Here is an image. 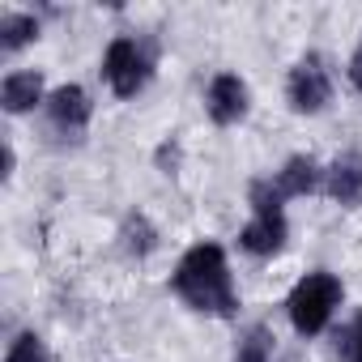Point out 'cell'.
<instances>
[{
  "instance_id": "obj_1",
  "label": "cell",
  "mask_w": 362,
  "mask_h": 362,
  "mask_svg": "<svg viewBox=\"0 0 362 362\" xmlns=\"http://www.w3.org/2000/svg\"><path fill=\"white\" fill-rule=\"evenodd\" d=\"M170 290L184 298L192 311L218 315V320H230L235 307H239V294H235L222 243H197V247H188L184 260H179L175 273H170Z\"/></svg>"
},
{
  "instance_id": "obj_2",
  "label": "cell",
  "mask_w": 362,
  "mask_h": 362,
  "mask_svg": "<svg viewBox=\"0 0 362 362\" xmlns=\"http://www.w3.org/2000/svg\"><path fill=\"white\" fill-rule=\"evenodd\" d=\"M153 64H158V43L149 35H119V39H111V47L103 56V77L115 98H136L149 86Z\"/></svg>"
},
{
  "instance_id": "obj_3",
  "label": "cell",
  "mask_w": 362,
  "mask_h": 362,
  "mask_svg": "<svg viewBox=\"0 0 362 362\" xmlns=\"http://www.w3.org/2000/svg\"><path fill=\"white\" fill-rule=\"evenodd\" d=\"M341 281L332 277V273H307L294 290H290V298H286V315H290V324H294V332L298 337H315V332H324L328 328V320H332V311L341 307Z\"/></svg>"
},
{
  "instance_id": "obj_4",
  "label": "cell",
  "mask_w": 362,
  "mask_h": 362,
  "mask_svg": "<svg viewBox=\"0 0 362 362\" xmlns=\"http://www.w3.org/2000/svg\"><path fill=\"white\" fill-rule=\"evenodd\" d=\"M320 188H324V166L307 153H294V158H286L281 170H273L269 179H256L247 188V201H252V209H281L286 201L311 197Z\"/></svg>"
},
{
  "instance_id": "obj_5",
  "label": "cell",
  "mask_w": 362,
  "mask_h": 362,
  "mask_svg": "<svg viewBox=\"0 0 362 362\" xmlns=\"http://www.w3.org/2000/svg\"><path fill=\"white\" fill-rule=\"evenodd\" d=\"M286 98L298 115H315L328 107L332 98V81H328V69L320 56H303L294 69H290V81H286Z\"/></svg>"
},
{
  "instance_id": "obj_6",
  "label": "cell",
  "mask_w": 362,
  "mask_h": 362,
  "mask_svg": "<svg viewBox=\"0 0 362 362\" xmlns=\"http://www.w3.org/2000/svg\"><path fill=\"white\" fill-rule=\"evenodd\" d=\"M90 115H94V103L81 86H60L47 94V124L64 141H81V132L90 128Z\"/></svg>"
},
{
  "instance_id": "obj_7",
  "label": "cell",
  "mask_w": 362,
  "mask_h": 362,
  "mask_svg": "<svg viewBox=\"0 0 362 362\" xmlns=\"http://www.w3.org/2000/svg\"><path fill=\"white\" fill-rule=\"evenodd\" d=\"M247 107H252V94H247V81H243L239 73H218V77L209 81L205 111H209L214 124L230 128V124H239V119L247 115Z\"/></svg>"
},
{
  "instance_id": "obj_8",
  "label": "cell",
  "mask_w": 362,
  "mask_h": 362,
  "mask_svg": "<svg viewBox=\"0 0 362 362\" xmlns=\"http://www.w3.org/2000/svg\"><path fill=\"white\" fill-rule=\"evenodd\" d=\"M286 239H290V226L281 209H256V218L239 230V247L247 256H277Z\"/></svg>"
},
{
  "instance_id": "obj_9",
  "label": "cell",
  "mask_w": 362,
  "mask_h": 362,
  "mask_svg": "<svg viewBox=\"0 0 362 362\" xmlns=\"http://www.w3.org/2000/svg\"><path fill=\"white\" fill-rule=\"evenodd\" d=\"M324 192L337 205H362V153H341L324 170Z\"/></svg>"
},
{
  "instance_id": "obj_10",
  "label": "cell",
  "mask_w": 362,
  "mask_h": 362,
  "mask_svg": "<svg viewBox=\"0 0 362 362\" xmlns=\"http://www.w3.org/2000/svg\"><path fill=\"white\" fill-rule=\"evenodd\" d=\"M0 103H5L9 115H22V111H30L35 103H43V73H35V69L9 73L5 86H0Z\"/></svg>"
},
{
  "instance_id": "obj_11",
  "label": "cell",
  "mask_w": 362,
  "mask_h": 362,
  "mask_svg": "<svg viewBox=\"0 0 362 362\" xmlns=\"http://www.w3.org/2000/svg\"><path fill=\"white\" fill-rule=\"evenodd\" d=\"M119 239H124V252L136 256V260L158 247V230H153V222H149L145 214H128L124 226H119Z\"/></svg>"
},
{
  "instance_id": "obj_12",
  "label": "cell",
  "mask_w": 362,
  "mask_h": 362,
  "mask_svg": "<svg viewBox=\"0 0 362 362\" xmlns=\"http://www.w3.org/2000/svg\"><path fill=\"white\" fill-rule=\"evenodd\" d=\"M39 39V18L35 13H5L0 18V52H18Z\"/></svg>"
},
{
  "instance_id": "obj_13",
  "label": "cell",
  "mask_w": 362,
  "mask_h": 362,
  "mask_svg": "<svg viewBox=\"0 0 362 362\" xmlns=\"http://www.w3.org/2000/svg\"><path fill=\"white\" fill-rule=\"evenodd\" d=\"M235 362H273V332L264 324H252L235 345Z\"/></svg>"
},
{
  "instance_id": "obj_14",
  "label": "cell",
  "mask_w": 362,
  "mask_h": 362,
  "mask_svg": "<svg viewBox=\"0 0 362 362\" xmlns=\"http://www.w3.org/2000/svg\"><path fill=\"white\" fill-rule=\"evenodd\" d=\"M332 354H337L341 362H362V311H358L349 324L337 328V337H332Z\"/></svg>"
},
{
  "instance_id": "obj_15",
  "label": "cell",
  "mask_w": 362,
  "mask_h": 362,
  "mask_svg": "<svg viewBox=\"0 0 362 362\" xmlns=\"http://www.w3.org/2000/svg\"><path fill=\"white\" fill-rule=\"evenodd\" d=\"M5 362H52V354H47V345H43L39 332H18L13 345H9V354H5Z\"/></svg>"
},
{
  "instance_id": "obj_16",
  "label": "cell",
  "mask_w": 362,
  "mask_h": 362,
  "mask_svg": "<svg viewBox=\"0 0 362 362\" xmlns=\"http://www.w3.org/2000/svg\"><path fill=\"white\" fill-rule=\"evenodd\" d=\"M158 166H162L166 175H175V166H179V145H175V141H166V145L158 149Z\"/></svg>"
},
{
  "instance_id": "obj_17",
  "label": "cell",
  "mask_w": 362,
  "mask_h": 362,
  "mask_svg": "<svg viewBox=\"0 0 362 362\" xmlns=\"http://www.w3.org/2000/svg\"><path fill=\"white\" fill-rule=\"evenodd\" d=\"M349 81H354V90L362 94V47L349 56Z\"/></svg>"
}]
</instances>
